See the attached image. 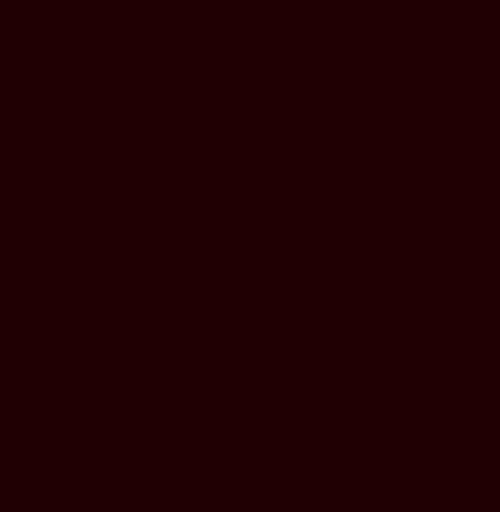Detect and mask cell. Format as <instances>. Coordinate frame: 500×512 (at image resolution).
<instances>
[]
</instances>
